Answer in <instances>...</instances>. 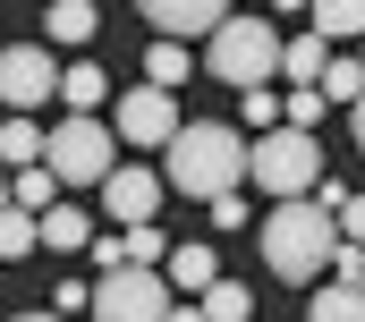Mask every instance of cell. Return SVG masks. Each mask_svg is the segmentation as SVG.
<instances>
[{
	"instance_id": "6da1fadb",
	"label": "cell",
	"mask_w": 365,
	"mask_h": 322,
	"mask_svg": "<svg viewBox=\"0 0 365 322\" xmlns=\"http://www.w3.org/2000/svg\"><path fill=\"white\" fill-rule=\"evenodd\" d=\"M162 187H179L187 204H212L230 187H247V136L221 119H179L162 145Z\"/></svg>"
},
{
	"instance_id": "7a4b0ae2",
	"label": "cell",
	"mask_w": 365,
	"mask_h": 322,
	"mask_svg": "<svg viewBox=\"0 0 365 322\" xmlns=\"http://www.w3.org/2000/svg\"><path fill=\"white\" fill-rule=\"evenodd\" d=\"M264 263H272V280H314V271H331V246H340V212H323L314 195H272V212H264Z\"/></svg>"
},
{
	"instance_id": "3957f363",
	"label": "cell",
	"mask_w": 365,
	"mask_h": 322,
	"mask_svg": "<svg viewBox=\"0 0 365 322\" xmlns=\"http://www.w3.org/2000/svg\"><path fill=\"white\" fill-rule=\"evenodd\" d=\"M280 34L272 17H255V9H230L212 34H204V68L230 85V93H247V85H272L280 77Z\"/></svg>"
},
{
	"instance_id": "277c9868",
	"label": "cell",
	"mask_w": 365,
	"mask_h": 322,
	"mask_svg": "<svg viewBox=\"0 0 365 322\" xmlns=\"http://www.w3.org/2000/svg\"><path fill=\"white\" fill-rule=\"evenodd\" d=\"M247 178H255V195H306L314 178H323V145H314V128H264L255 145H247Z\"/></svg>"
},
{
	"instance_id": "5b68a950",
	"label": "cell",
	"mask_w": 365,
	"mask_h": 322,
	"mask_svg": "<svg viewBox=\"0 0 365 322\" xmlns=\"http://www.w3.org/2000/svg\"><path fill=\"white\" fill-rule=\"evenodd\" d=\"M93 314L102 322H170L179 314V289L162 263H110L102 289H93Z\"/></svg>"
},
{
	"instance_id": "8992f818",
	"label": "cell",
	"mask_w": 365,
	"mask_h": 322,
	"mask_svg": "<svg viewBox=\"0 0 365 322\" xmlns=\"http://www.w3.org/2000/svg\"><path fill=\"white\" fill-rule=\"evenodd\" d=\"M43 161L60 170V187H102L110 161H119V145H110V128H102L93 110H68V119L43 136Z\"/></svg>"
},
{
	"instance_id": "52a82bcc",
	"label": "cell",
	"mask_w": 365,
	"mask_h": 322,
	"mask_svg": "<svg viewBox=\"0 0 365 322\" xmlns=\"http://www.w3.org/2000/svg\"><path fill=\"white\" fill-rule=\"evenodd\" d=\"M51 93H60V68H51L43 43H9V51H0V102H9V110H43Z\"/></svg>"
},
{
	"instance_id": "ba28073f",
	"label": "cell",
	"mask_w": 365,
	"mask_h": 322,
	"mask_svg": "<svg viewBox=\"0 0 365 322\" xmlns=\"http://www.w3.org/2000/svg\"><path fill=\"white\" fill-rule=\"evenodd\" d=\"M170 128H179V93L170 85H136V93H119V136L128 145H170Z\"/></svg>"
},
{
	"instance_id": "9c48e42d",
	"label": "cell",
	"mask_w": 365,
	"mask_h": 322,
	"mask_svg": "<svg viewBox=\"0 0 365 322\" xmlns=\"http://www.w3.org/2000/svg\"><path fill=\"white\" fill-rule=\"evenodd\" d=\"M102 204H110V221H153V204H162V170H145V161H110Z\"/></svg>"
},
{
	"instance_id": "30bf717a",
	"label": "cell",
	"mask_w": 365,
	"mask_h": 322,
	"mask_svg": "<svg viewBox=\"0 0 365 322\" xmlns=\"http://www.w3.org/2000/svg\"><path fill=\"white\" fill-rule=\"evenodd\" d=\"M162 34H212L221 17H230V0H136Z\"/></svg>"
},
{
	"instance_id": "8fae6325",
	"label": "cell",
	"mask_w": 365,
	"mask_h": 322,
	"mask_svg": "<svg viewBox=\"0 0 365 322\" xmlns=\"http://www.w3.org/2000/svg\"><path fill=\"white\" fill-rule=\"evenodd\" d=\"M43 26H51V43H68V51H86L93 34H102L93 0H43Z\"/></svg>"
},
{
	"instance_id": "7c38bea8",
	"label": "cell",
	"mask_w": 365,
	"mask_h": 322,
	"mask_svg": "<svg viewBox=\"0 0 365 322\" xmlns=\"http://www.w3.org/2000/svg\"><path fill=\"white\" fill-rule=\"evenodd\" d=\"M195 314H212V322H247V314H255V289H247V280H221V271H212V280L195 289Z\"/></svg>"
},
{
	"instance_id": "4fadbf2b",
	"label": "cell",
	"mask_w": 365,
	"mask_h": 322,
	"mask_svg": "<svg viewBox=\"0 0 365 322\" xmlns=\"http://www.w3.org/2000/svg\"><path fill=\"white\" fill-rule=\"evenodd\" d=\"M34 246H43V212H26V204L0 195V263H26Z\"/></svg>"
},
{
	"instance_id": "5bb4252c",
	"label": "cell",
	"mask_w": 365,
	"mask_h": 322,
	"mask_svg": "<svg viewBox=\"0 0 365 322\" xmlns=\"http://www.w3.org/2000/svg\"><path fill=\"white\" fill-rule=\"evenodd\" d=\"M323 60H331L323 34H289V43H280V77L289 85H323Z\"/></svg>"
},
{
	"instance_id": "9a60e30c",
	"label": "cell",
	"mask_w": 365,
	"mask_h": 322,
	"mask_svg": "<svg viewBox=\"0 0 365 322\" xmlns=\"http://www.w3.org/2000/svg\"><path fill=\"white\" fill-rule=\"evenodd\" d=\"M323 43H365V0H306Z\"/></svg>"
},
{
	"instance_id": "2e32d148",
	"label": "cell",
	"mask_w": 365,
	"mask_h": 322,
	"mask_svg": "<svg viewBox=\"0 0 365 322\" xmlns=\"http://www.w3.org/2000/svg\"><path fill=\"white\" fill-rule=\"evenodd\" d=\"M26 161H43V128H34V110H9V128H0V170H26Z\"/></svg>"
},
{
	"instance_id": "e0dca14e",
	"label": "cell",
	"mask_w": 365,
	"mask_h": 322,
	"mask_svg": "<svg viewBox=\"0 0 365 322\" xmlns=\"http://www.w3.org/2000/svg\"><path fill=\"white\" fill-rule=\"evenodd\" d=\"M162 271H170V289H179V297H195L221 263H212V246H170V254H162Z\"/></svg>"
},
{
	"instance_id": "ac0fdd59",
	"label": "cell",
	"mask_w": 365,
	"mask_h": 322,
	"mask_svg": "<svg viewBox=\"0 0 365 322\" xmlns=\"http://www.w3.org/2000/svg\"><path fill=\"white\" fill-rule=\"evenodd\" d=\"M43 246H51V254H77V246H93V221L77 204H51V212H43Z\"/></svg>"
},
{
	"instance_id": "d6986e66",
	"label": "cell",
	"mask_w": 365,
	"mask_h": 322,
	"mask_svg": "<svg viewBox=\"0 0 365 322\" xmlns=\"http://www.w3.org/2000/svg\"><path fill=\"white\" fill-rule=\"evenodd\" d=\"M306 322H365V289L323 280V297H306Z\"/></svg>"
},
{
	"instance_id": "ffe728a7",
	"label": "cell",
	"mask_w": 365,
	"mask_h": 322,
	"mask_svg": "<svg viewBox=\"0 0 365 322\" xmlns=\"http://www.w3.org/2000/svg\"><path fill=\"white\" fill-rule=\"evenodd\" d=\"M60 102H68V110H102V102H110V77H102L93 60H77V68H60Z\"/></svg>"
},
{
	"instance_id": "44dd1931",
	"label": "cell",
	"mask_w": 365,
	"mask_h": 322,
	"mask_svg": "<svg viewBox=\"0 0 365 322\" xmlns=\"http://www.w3.org/2000/svg\"><path fill=\"white\" fill-rule=\"evenodd\" d=\"M187 68H195V60H187V34H162V43L145 51V77H153V85H170V93L187 85Z\"/></svg>"
},
{
	"instance_id": "7402d4cb",
	"label": "cell",
	"mask_w": 365,
	"mask_h": 322,
	"mask_svg": "<svg viewBox=\"0 0 365 322\" xmlns=\"http://www.w3.org/2000/svg\"><path fill=\"white\" fill-rule=\"evenodd\" d=\"M365 93V60H323V102H357Z\"/></svg>"
},
{
	"instance_id": "603a6c76",
	"label": "cell",
	"mask_w": 365,
	"mask_h": 322,
	"mask_svg": "<svg viewBox=\"0 0 365 322\" xmlns=\"http://www.w3.org/2000/svg\"><path fill=\"white\" fill-rule=\"evenodd\" d=\"M119 246H128V263H162V254H170V238H162L153 221H128V229H119Z\"/></svg>"
},
{
	"instance_id": "cb8c5ba5",
	"label": "cell",
	"mask_w": 365,
	"mask_h": 322,
	"mask_svg": "<svg viewBox=\"0 0 365 322\" xmlns=\"http://www.w3.org/2000/svg\"><path fill=\"white\" fill-rule=\"evenodd\" d=\"M280 119H289V128H323V85H297V93H280Z\"/></svg>"
},
{
	"instance_id": "d4e9b609",
	"label": "cell",
	"mask_w": 365,
	"mask_h": 322,
	"mask_svg": "<svg viewBox=\"0 0 365 322\" xmlns=\"http://www.w3.org/2000/svg\"><path fill=\"white\" fill-rule=\"evenodd\" d=\"M331 280L365 289V246H357V238H340V246H331Z\"/></svg>"
},
{
	"instance_id": "484cf974",
	"label": "cell",
	"mask_w": 365,
	"mask_h": 322,
	"mask_svg": "<svg viewBox=\"0 0 365 322\" xmlns=\"http://www.w3.org/2000/svg\"><path fill=\"white\" fill-rule=\"evenodd\" d=\"M238 102H247V119H255V136H264V128H280V93H264V85H247Z\"/></svg>"
},
{
	"instance_id": "4316f807",
	"label": "cell",
	"mask_w": 365,
	"mask_h": 322,
	"mask_svg": "<svg viewBox=\"0 0 365 322\" xmlns=\"http://www.w3.org/2000/svg\"><path fill=\"white\" fill-rule=\"evenodd\" d=\"M51 314H93V289L86 280H60V289H51Z\"/></svg>"
},
{
	"instance_id": "83f0119b",
	"label": "cell",
	"mask_w": 365,
	"mask_h": 322,
	"mask_svg": "<svg viewBox=\"0 0 365 322\" xmlns=\"http://www.w3.org/2000/svg\"><path fill=\"white\" fill-rule=\"evenodd\" d=\"M212 221H221V229H247V204H238V187H230V195H212Z\"/></svg>"
},
{
	"instance_id": "f1b7e54d",
	"label": "cell",
	"mask_w": 365,
	"mask_h": 322,
	"mask_svg": "<svg viewBox=\"0 0 365 322\" xmlns=\"http://www.w3.org/2000/svg\"><path fill=\"white\" fill-rule=\"evenodd\" d=\"M340 238L365 246V195H349V204H340Z\"/></svg>"
},
{
	"instance_id": "f546056e",
	"label": "cell",
	"mask_w": 365,
	"mask_h": 322,
	"mask_svg": "<svg viewBox=\"0 0 365 322\" xmlns=\"http://www.w3.org/2000/svg\"><path fill=\"white\" fill-rule=\"evenodd\" d=\"M349 110H357V119H349V128H357V153H365V93H357V102H349Z\"/></svg>"
},
{
	"instance_id": "4dcf8cb0",
	"label": "cell",
	"mask_w": 365,
	"mask_h": 322,
	"mask_svg": "<svg viewBox=\"0 0 365 322\" xmlns=\"http://www.w3.org/2000/svg\"><path fill=\"white\" fill-rule=\"evenodd\" d=\"M264 9H272V17H297V9H306V0H264Z\"/></svg>"
},
{
	"instance_id": "1f68e13d",
	"label": "cell",
	"mask_w": 365,
	"mask_h": 322,
	"mask_svg": "<svg viewBox=\"0 0 365 322\" xmlns=\"http://www.w3.org/2000/svg\"><path fill=\"white\" fill-rule=\"evenodd\" d=\"M357 60H365V51H357Z\"/></svg>"
}]
</instances>
